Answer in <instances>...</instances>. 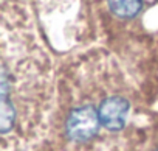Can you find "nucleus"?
<instances>
[{
  "mask_svg": "<svg viewBox=\"0 0 158 151\" xmlns=\"http://www.w3.org/2000/svg\"><path fill=\"white\" fill-rule=\"evenodd\" d=\"M51 78L42 62L3 55L2 61V137L3 143L22 146L40 134L51 120Z\"/></svg>",
  "mask_w": 158,
  "mask_h": 151,
  "instance_id": "1",
  "label": "nucleus"
},
{
  "mask_svg": "<svg viewBox=\"0 0 158 151\" xmlns=\"http://www.w3.org/2000/svg\"><path fill=\"white\" fill-rule=\"evenodd\" d=\"M109 10L119 19H133L143 8L141 0H107Z\"/></svg>",
  "mask_w": 158,
  "mask_h": 151,
  "instance_id": "2",
  "label": "nucleus"
}]
</instances>
